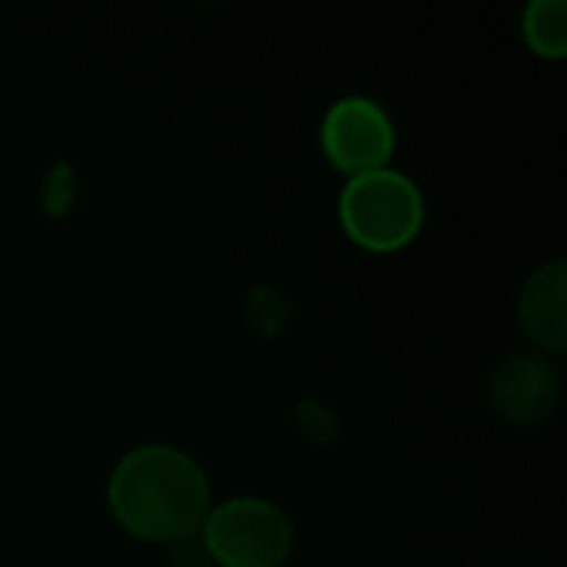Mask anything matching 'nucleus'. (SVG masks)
I'll list each match as a JSON object with an SVG mask.
<instances>
[{
  "instance_id": "nucleus-1",
  "label": "nucleus",
  "mask_w": 567,
  "mask_h": 567,
  "mask_svg": "<svg viewBox=\"0 0 567 567\" xmlns=\"http://www.w3.org/2000/svg\"><path fill=\"white\" fill-rule=\"evenodd\" d=\"M116 522L150 542H186L209 515V482L179 449H133L110 478Z\"/></svg>"
},
{
  "instance_id": "nucleus-2",
  "label": "nucleus",
  "mask_w": 567,
  "mask_h": 567,
  "mask_svg": "<svg viewBox=\"0 0 567 567\" xmlns=\"http://www.w3.org/2000/svg\"><path fill=\"white\" fill-rule=\"evenodd\" d=\"M342 223L349 236L369 249H395L415 239L425 203L419 186L395 169H372L352 176L342 193Z\"/></svg>"
},
{
  "instance_id": "nucleus-3",
  "label": "nucleus",
  "mask_w": 567,
  "mask_h": 567,
  "mask_svg": "<svg viewBox=\"0 0 567 567\" xmlns=\"http://www.w3.org/2000/svg\"><path fill=\"white\" fill-rule=\"evenodd\" d=\"M203 548L223 567H276L289 558L292 525L262 498H233L206 515Z\"/></svg>"
},
{
  "instance_id": "nucleus-4",
  "label": "nucleus",
  "mask_w": 567,
  "mask_h": 567,
  "mask_svg": "<svg viewBox=\"0 0 567 567\" xmlns=\"http://www.w3.org/2000/svg\"><path fill=\"white\" fill-rule=\"evenodd\" d=\"M322 146L339 169H349L355 176L382 169L395 146L392 120L375 100L346 96L326 113Z\"/></svg>"
},
{
  "instance_id": "nucleus-5",
  "label": "nucleus",
  "mask_w": 567,
  "mask_h": 567,
  "mask_svg": "<svg viewBox=\"0 0 567 567\" xmlns=\"http://www.w3.org/2000/svg\"><path fill=\"white\" fill-rule=\"evenodd\" d=\"M561 375L542 352H512L492 375V402L515 425H535L555 412Z\"/></svg>"
},
{
  "instance_id": "nucleus-6",
  "label": "nucleus",
  "mask_w": 567,
  "mask_h": 567,
  "mask_svg": "<svg viewBox=\"0 0 567 567\" xmlns=\"http://www.w3.org/2000/svg\"><path fill=\"white\" fill-rule=\"evenodd\" d=\"M518 322L525 336L545 352L567 349V262L555 259L532 272L518 299Z\"/></svg>"
},
{
  "instance_id": "nucleus-7",
  "label": "nucleus",
  "mask_w": 567,
  "mask_h": 567,
  "mask_svg": "<svg viewBox=\"0 0 567 567\" xmlns=\"http://www.w3.org/2000/svg\"><path fill=\"white\" fill-rule=\"evenodd\" d=\"M525 37L545 56L567 53V3L565 0H535L525 13Z\"/></svg>"
}]
</instances>
